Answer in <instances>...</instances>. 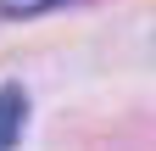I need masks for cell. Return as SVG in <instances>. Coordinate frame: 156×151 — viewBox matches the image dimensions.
<instances>
[{"instance_id": "cell-1", "label": "cell", "mask_w": 156, "mask_h": 151, "mask_svg": "<svg viewBox=\"0 0 156 151\" xmlns=\"http://www.w3.org/2000/svg\"><path fill=\"white\" fill-rule=\"evenodd\" d=\"M23 123H28V90L23 84H0V151H11L23 140Z\"/></svg>"}]
</instances>
